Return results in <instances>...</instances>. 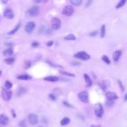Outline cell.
<instances>
[{
  "label": "cell",
  "instance_id": "6da1fadb",
  "mask_svg": "<svg viewBox=\"0 0 127 127\" xmlns=\"http://www.w3.org/2000/svg\"><path fill=\"white\" fill-rule=\"evenodd\" d=\"M74 13V8L72 5H66L62 11V14L66 17H71Z\"/></svg>",
  "mask_w": 127,
  "mask_h": 127
},
{
  "label": "cell",
  "instance_id": "7a4b0ae2",
  "mask_svg": "<svg viewBox=\"0 0 127 127\" xmlns=\"http://www.w3.org/2000/svg\"><path fill=\"white\" fill-rule=\"evenodd\" d=\"M74 57L76 58H78V59H81V60H89L91 58V56L89 55L88 53H86L85 51H79V52L76 53L74 55Z\"/></svg>",
  "mask_w": 127,
  "mask_h": 127
},
{
  "label": "cell",
  "instance_id": "3957f363",
  "mask_svg": "<svg viewBox=\"0 0 127 127\" xmlns=\"http://www.w3.org/2000/svg\"><path fill=\"white\" fill-rule=\"evenodd\" d=\"M50 24L53 30H59L61 28V20L58 17H53L51 19Z\"/></svg>",
  "mask_w": 127,
  "mask_h": 127
},
{
  "label": "cell",
  "instance_id": "277c9868",
  "mask_svg": "<svg viewBox=\"0 0 127 127\" xmlns=\"http://www.w3.org/2000/svg\"><path fill=\"white\" fill-rule=\"evenodd\" d=\"M77 98L83 103H88L89 102V95L87 91H81L77 94Z\"/></svg>",
  "mask_w": 127,
  "mask_h": 127
},
{
  "label": "cell",
  "instance_id": "5b68a950",
  "mask_svg": "<svg viewBox=\"0 0 127 127\" xmlns=\"http://www.w3.org/2000/svg\"><path fill=\"white\" fill-rule=\"evenodd\" d=\"M39 6L35 5V6H32L31 8H30L28 11H27V14L30 17H36V16L39 15Z\"/></svg>",
  "mask_w": 127,
  "mask_h": 127
},
{
  "label": "cell",
  "instance_id": "8992f818",
  "mask_svg": "<svg viewBox=\"0 0 127 127\" xmlns=\"http://www.w3.org/2000/svg\"><path fill=\"white\" fill-rule=\"evenodd\" d=\"M103 114H104L103 106L100 104H98L96 105V107H95V115L98 117H103Z\"/></svg>",
  "mask_w": 127,
  "mask_h": 127
},
{
  "label": "cell",
  "instance_id": "52a82bcc",
  "mask_svg": "<svg viewBox=\"0 0 127 127\" xmlns=\"http://www.w3.org/2000/svg\"><path fill=\"white\" fill-rule=\"evenodd\" d=\"M28 121H29V123L31 125H35L38 124V122H39V117H38V116H37L36 114L31 113V114H30V115L28 116Z\"/></svg>",
  "mask_w": 127,
  "mask_h": 127
},
{
  "label": "cell",
  "instance_id": "ba28073f",
  "mask_svg": "<svg viewBox=\"0 0 127 127\" xmlns=\"http://www.w3.org/2000/svg\"><path fill=\"white\" fill-rule=\"evenodd\" d=\"M12 96V92L11 91H5V89L2 90V98L5 101H10Z\"/></svg>",
  "mask_w": 127,
  "mask_h": 127
},
{
  "label": "cell",
  "instance_id": "9c48e42d",
  "mask_svg": "<svg viewBox=\"0 0 127 127\" xmlns=\"http://www.w3.org/2000/svg\"><path fill=\"white\" fill-rule=\"evenodd\" d=\"M36 26V24L34 22H29L25 24V27H24V30L26 31L27 33H31L33 31L34 28Z\"/></svg>",
  "mask_w": 127,
  "mask_h": 127
},
{
  "label": "cell",
  "instance_id": "30bf717a",
  "mask_svg": "<svg viewBox=\"0 0 127 127\" xmlns=\"http://www.w3.org/2000/svg\"><path fill=\"white\" fill-rule=\"evenodd\" d=\"M105 97L109 101H114V100H116V99L118 98V97H117V94L114 93V92H112V91H108V92H106Z\"/></svg>",
  "mask_w": 127,
  "mask_h": 127
},
{
  "label": "cell",
  "instance_id": "8fae6325",
  "mask_svg": "<svg viewBox=\"0 0 127 127\" xmlns=\"http://www.w3.org/2000/svg\"><path fill=\"white\" fill-rule=\"evenodd\" d=\"M4 16H5V17L8 18V19H12L14 17V13H13V11L11 9H6L5 11V12H4Z\"/></svg>",
  "mask_w": 127,
  "mask_h": 127
},
{
  "label": "cell",
  "instance_id": "7c38bea8",
  "mask_svg": "<svg viewBox=\"0 0 127 127\" xmlns=\"http://www.w3.org/2000/svg\"><path fill=\"white\" fill-rule=\"evenodd\" d=\"M0 124L2 125H7L9 124V118L4 114L0 115Z\"/></svg>",
  "mask_w": 127,
  "mask_h": 127
},
{
  "label": "cell",
  "instance_id": "4fadbf2b",
  "mask_svg": "<svg viewBox=\"0 0 127 127\" xmlns=\"http://www.w3.org/2000/svg\"><path fill=\"white\" fill-rule=\"evenodd\" d=\"M121 56H122V51L121 50H116V51H114L112 56L114 62H117L119 60V58H121Z\"/></svg>",
  "mask_w": 127,
  "mask_h": 127
},
{
  "label": "cell",
  "instance_id": "5bb4252c",
  "mask_svg": "<svg viewBox=\"0 0 127 127\" xmlns=\"http://www.w3.org/2000/svg\"><path fill=\"white\" fill-rule=\"evenodd\" d=\"M84 80H85V83H86V86L87 87H90V86L92 85V81H91V77H89V75H87L86 73H84Z\"/></svg>",
  "mask_w": 127,
  "mask_h": 127
},
{
  "label": "cell",
  "instance_id": "9a60e30c",
  "mask_svg": "<svg viewBox=\"0 0 127 127\" xmlns=\"http://www.w3.org/2000/svg\"><path fill=\"white\" fill-rule=\"evenodd\" d=\"M44 79L48 82H57L59 80L58 77H57V76H48V77H45Z\"/></svg>",
  "mask_w": 127,
  "mask_h": 127
},
{
  "label": "cell",
  "instance_id": "2e32d148",
  "mask_svg": "<svg viewBox=\"0 0 127 127\" xmlns=\"http://www.w3.org/2000/svg\"><path fill=\"white\" fill-rule=\"evenodd\" d=\"M17 78L18 79V80H29V79H31V77L30 75L24 74V75H19V76H17Z\"/></svg>",
  "mask_w": 127,
  "mask_h": 127
},
{
  "label": "cell",
  "instance_id": "e0dca14e",
  "mask_svg": "<svg viewBox=\"0 0 127 127\" xmlns=\"http://www.w3.org/2000/svg\"><path fill=\"white\" fill-rule=\"evenodd\" d=\"M99 86L102 88V90H104V91H105L106 89H107V87L109 86V82L108 81H102L99 83Z\"/></svg>",
  "mask_w": 127,
  "mask_h": 127
},
{
  "label": "cell",
  "instance_id": "ac0fdd59",
  "mask_svg": "<svg viewBox=\"0 0 127 127\" xmlns=\"http://www.w3.org/2000/svg\"><path fill=\"white\" fill-rule=\"evenodd\" d=\"M70 122H71V119H70L69 117H64L62 120H61V122H60V125H62V126H65V125H67Z\"/></svg>",
  "mask_w": 127,
  "mask_h": 127
},
{
  "label": "cell",
  "instance_id": "d6986e66",
  "mask_svg": "<svg viewBox=\"0 0 127 127\" xmlns=\"http://www.w3.org/2000/svg\"><path fill=\"white\" fill-rule=\"evenodd\" d=\"M12 54H13V49L12 48H8L3 51V55L5 56V57L6 56H11Z\"/></svg>",
  "mask_w": 127,
  "mask_h": 127
},
{
  "label": "cell",
  "instance_id": "ffe728a7",
  "mask_svg": "<svg viewBox=\"0 0 127 127\" xmlns=\"http://www.w3.org/2000/svg\"><path fill=\"white\" fill-rule=\"evenodd\" d=\"M20 26H21V23H18V24H17V26L15 27L14 29L12 30V31H11L10 32L8 33V35H9V36H11V35L15 34V33H16V32H17V31H18V29H19V28H20Z\"/></svg>",
  "mask_w": 127,
  "mask_h": 127
},
{
  "label": "cell",
  "instance_id": "44dd1931",
  "mask_svg": "<svg viewBox=\"0 0 127 127\" xmlns=\"http://www.w3.org/2000/svg\"><path fill=\"white\" fill-rule=\"evenodd\" d=\"M27 90L25 88H24V87H21V88H19L18 90H17V96H21V95H23V94L26 93Z\"/></svg>",
  "mask_w": 127,
  "mask_h": 127
},
{
  "label": "cell",
  "instance_id": "7402d4cb",
  "mask_svg": "<svg viewBox=\"0 0 127 127\" xmlns=\"http://www.w3.org/2000/svg\"><path fill=\"white\" fill-rule=\"evenodd\" d=\"M105 25L103 24L100 28V37L103 39V38H105Z\"/></svg>",
  "mask_w": 127,
  "mask_h": 127
},
{
  "label": "cell",
  "instance_id": "603a6c76",
  "mask_svg": "<svg viewBox=\"0 0 127 127\" xmlns=\"http://www.w3.org/2000/svg\"><path fill=\"white\" fill-rule=\"evenodd\" d=\"M65 40H71V41H74L76 40V37L73 35V34H69V35H67V36L65 37Z\"/></svg>",
  "mask_w": 127,
  "mask_h": 127
},
{
  "label": "cell",
  "instance_id": "cb8c5ba5",
  "mask_svg": "<svg viewBox=\"0 0 127 127\" xmlns=\"http://www.w3.org/2000/svg\"><path fill=\"white\" fill-rule=\"evenodd\" d=\"M14 62H15L14 58H7L5 59V63H6L7 65H12Z\"/></svg>",
  "mask_w": 127,
  "mask_h": 127
},
{
  "label": "cell",
  "instance_id": "d4e9b609",
  "mask_svg": "<svg viewBox=\"0 0 127 127\" xmlns=\"http://www.w3.org/2000/svg\"><path fill=\"white\" fill-rule=\"evenodd\" d=\"M71 3L75 6H78L82 4V0H71Z\"/></svg>",
  "mask_w": 127,
  "mask_h": 127
},
{
  "label": "cell",
  "instance_id": "484cf974",
  "mask_svg": "<svg viewBox=\"0 0 127 127\" xmlns=\"http://www.w3.org/2000/svg\"><path fill=\"white\" fill-rule=\"evenodd\" d=\"M5 87L6 88V90H10L12 87V84L11 81H5Z\"/></svg>",
  "mask_w": 127,
  "mask_h": 127
},
{
  "label": "cell",
  "instance_id": "4316f807",
  "mask_svg": "<svg viewBox=\"0 0 127 127\" xmlns=\"http://www.w3.org/2000/svg\"><path fill=\"white\" fill-rule=\"evenodd\" d=\"M125 3H126V1H125V0H121V1H120V2L118 3V4H117V5L116 8H117V9H119V8L123 7V6L125 5Z\"/></svg>",
  "mask_w": 127,
  "mask_h": 127
},
{
  "label": "cell",
  "instance_id": "83f0119b",
  "mask_svg": "<svg viewBox=\"0 0 127 127\" xmlns=\"http://www.w3.org/2000/svg\"><path fill=\"white\" fill-rule=\"evenodd\" d=\"M102 60H103V61H104L105 63H106L107 65H110V59H109V58H108V57H107L106 55H104L103 57H102Z\"/></svg>",
  "mask_w": 127,
  "mask_h": 127
},
{
  "label": "cell",
  "instance_id": "f1b7e54d",
  "mask_svg": "<svg viewBox=\"0 0 127 127\" xmlns=\"http://www.w3.org/2000/svg\"><path fill=\"white\" fill-rule=\"evenodd\" d=\"M60 73L63 75H66V76H69V77H74L75 75L72 74V73H70V72H63V71H60Z\"/></svg>",
  "mask_w": 127,
  "mask_h": 127
},
{
  "label": "cell",
  "instance_id": "f546056e",
  "mask_svg": "<svg viewBox=\"0 0 127 127\" xmlns=\"http://www.w3.org/2000/svg\"><path fill=\"white\" fill-rule=\"evenodd\" d=\"M49 98H50V100H52V101L57 100V98H56V96H55V95H53V94H49Z\"/></svg>",
  "mask_w": 127,
  "mask_h": 127
},
{
  "label": "cell",
  "instance_id": "4dcf8cb0",
  "mask_svg": "<svg viewBox=\"0 0 127 127\" xmlns=\"http://www.w3.org/2000/svg\"><path fill=\"white\" fill-rule=\"evenodd\" d=\"M31 66V62L30 61H25L24 62V68L27 69V68H29Z\"/></svg>",
  "mask_w": 127,
  "mask_h": 127
},
{
  "label": "cell",
  "instance_id": "1f68e13d",
  "mask_svg": "<svg viewBox=\"0 0 127 127\" xmlns=\"http://www.w3.org/2000/svg\"><path fill=\"white\" fill-rule=\"evenodd\" d=\"M117 83H118V84H119V87H120V88H121V91H125V87L123 86L122 82L120 81V80H118V81H117Z\"/></svg>",
  "mask_w": 127,
  "mask_h": 127
},
{
  "label": "cell",
  "instance_id": "d6a6232c",
  "mask_svg": "<svg viewBox=\"0 0 127 127\" xmlns=\"http://www.w3.org/2000/svg\"><path fill=\"white\" fill-rule=\"evenodd\" d=\"M63 104H64V105H65V106H66V107L73 108V106H72V105H71V104L67 103V102H66V101H64V102H63Z\"/></svg>",
  "mask_w": 127,
  "mask_h": 127
},
{
  "label": "cell",
  "instance_id": "836d02e7",
  "mask_svg": "<svg viewBox=\"0 0 127 127\" xmlns=\"http://www.w3.org/2000/svg\"><path fill=\"white\" fill-rule=\"evenodd\" d=\"M19 126L20 127H26V125H25V121L23 120V121H20L19 122Z\"/></svg>",
  "mask_w": 127,
  "mask_h": 127
},
{
  "label": "cell",
  "instance_id": "e575fe53",
  "mask_svg": "<svg viewBox=\"0 0 127 127\" xmlns=\"http://www.w3.org/2000/svg\"><path fill=\"white\" fill-rule=\"evenodd\" d=\"M39 45V42H33V43L31 44V47H38Z\"/></svg>",
  "mask_w": 127,
  "mask_h": 127
},
{
  "label": "cell",
  "instance_id": "d590c367",
  "mask_svg": "<svg viewBox=\"0 0 127 127\" xmlns=\"http://www.w3.org/2000/svg\"><path fill=\"white\" fill-rule=\"evenodd\" d=\"M112 105H113V101H109V100H108L107 102H106V105L109 106V107H110V106H112Z\"/></svg>",
  "mask_w": 127,
  "mask_h": 127
},
{
  "label": "cell",
  "instance_id": "8d00e7d4",
  "mask_svg": "<svg viewBox=\"0 0 127 127\" xmlns=\"http://www.w3.org/2000/svg\"><path fill=\"white\" fill-rule=\"evenodd\" d=\"M97 34H98V31H93V32H91V33H90V36H91V37H94V36H96Z\"/></svg>",
  "mask_w": 127,
  "mask_h": 127
},
{
  "label": "cell",
  "instance_id": "74e56055",
  "mask_svg": "<svg viewBox=\"0 0 127 127\" xmlns=\"http://www.w3.org/2000/svg\"><path fill=\"white\" fill-rule=\"evenodd\" d=\"M52 44H53V41H52V40L49 41L48 43L46 44V45H47V46H51V45H52Z\"/></svg>",
  "mask_w": 127,
  "mask_h": 127
},
{
  "label": "cell",
  "instance_id": "f35d334b",
  "mask_svg": "<svg viewBox=\"0 0 127 127\" xmlns=\"http://www.w3.org/2000/svg\"><path fill=\"white\" fill-rule=\"evenodd\" d=\"M11 111H12V116H13V117H16V115H15V113H14V110H12Z\"/></svg>",
  "mask_w": 127,
  "mask_h": 127
},
{
  "label": "cell",
  "instance_id": "ab89813d",
  "mask_svg": "<svg viewBox=\"0 0 127 127\" xmlns=\"http://www.w3.org/2000/svg\"><path fill=\"white\" fill-rule=\"evenodd\" d=\"M91 127H100V125H92Z\"/></svg>",
  "mask_w": 127,
  "mask_h": 127
},
{
  "label": "cell",
  "instance_id": "60d3db41",
  "mask_svg": "<svg viewBox=\"0 0 127 127\" xmlns=\"http://www.w3.org/2000/svg\"><path fill=\"white\" fill-rule=\"evenodd\" d=\"M125 101H127V93L125 94Z\"/></svg>",
  "mask_w": 127,
  "mask_h": 127
},
{
  "label": "cell",
  "instance_id": "b9f144b4",
  "mask_svg": "<svg viewBox=\"0 0 127 127\" xmlns=\"http://www.w3.org/2000/svg\"><path fill=\"white\" fill-rule=\"evenodd\" d=\"M1 74H2V72H1V71H0V76H1Z\"/></svg>",
  "mask_w": 127,
  "mask_h": 127
},
{
  "label": "cell",
  "instance_id": "7bdbcfd3",
  "mask_svg": "<svg viewBox=\"0 0 127 127\" xmlns=\"http://www.w3.org/2000/svg\"><path fill=\"white\" fill-rule=\"evenodd\" d=\"M39 127H43V126H39Z\"/></svg>",
  "mask_w": 127,
  "mask_h": 127
}]
</instances>
